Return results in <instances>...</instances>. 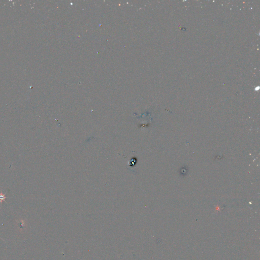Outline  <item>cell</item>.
Here are the masks:
<instances>
[{"label":"cell","instance_id":"1","mask_svg":"<svg viewBox=\"0 0 260 260\" xmlns=\"http://www.w3.org/2000/svg\"><path fill=\"white\" fill-rule=\"evenodd\" d=\"M6 195L3 193L2 191L0 192V204H2V202L4 201H5V199L7 198V197L5 196Z\"/></svg>","mask_w":260,"mask_h":260}]
</instances>
